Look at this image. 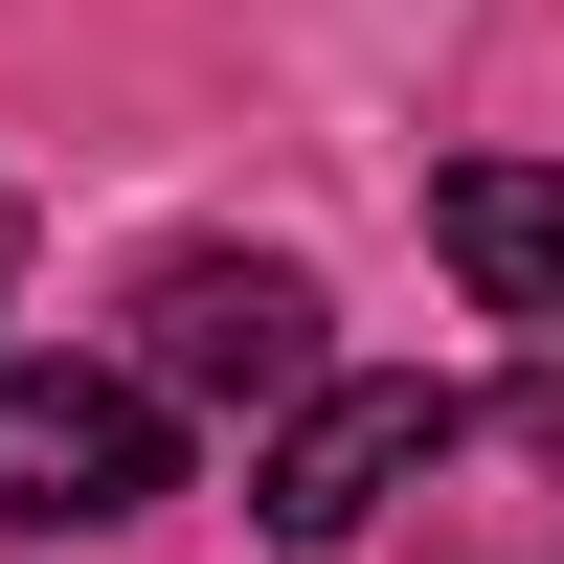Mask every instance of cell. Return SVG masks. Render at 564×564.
<instances>
[{
  "label": "cell",
  "instance_id": "277c9868",
  "mask_svg": "<svg viewBox=\"0 0 564 564\" xmlns=\"http://www.w3.org/2000/svg\"><path fill=\"white\" fill-rule=\"evenodd\" d=\"M430 249L475 271V316L564 339V159H452V181H430Z\"/></svg>",
  "mask_w": 564,
  "mask_h": 564
},
{
  "label": "cell",
  "instance_id": "3957f363",
  "mask_svg": "<svg viewBox=\"0 0 564 564\" xmlns=\"http://www.w3.org/2000/svg\"><path fill=\"white\" fill-rule=\"evenodd\" d=\"M452 452H475V406H452V384H316V406H271L249 520H271V542H361L384 497H430Z\"/></svg>",
  "mask_w": 564,
  "mask_h": 564
},
{
  "label": "cell",
  "instance_id": "5b68a950",
  "mask_svg": "<svg viewBox=\"0 0 564 564\" xmlns=\"http://www.w3.org/2000/svg\"><path fill=\"white\" fill-rule=\"evenodd\" d=\"M0 271H23V204H0Z\"/></svg>",
  "mask_w": 564,
  "mask_h": 564
},
{
  "label": "cell",
  "instance_id": "7a4b0ae2",
  "mask_svg": "<svg viewBox=\"0 0 564 564\" xmlns=\"http://www.w3.org/2000/svg\"><path fill=\"white\" fill-rule=\"evenodd\" d=\"M159 475H181V430L135 406V361H0V520L23 542L159 520Z\"/></svg>",
  "mask_w": 564,
  "mask_h": 564
},
{
  "label": "cell",
  "instance_id": "6da1fadb",
  "mask_svg": "<svg viewBox=\"0 0 564 564\" xmlns=\"http://www.w3.org/2000/svg\"><path fill=\"white\" fill-rule=\"evenodd\" d=\"M339 384V339H316V271H271V249H159L135 271V406H316Z\"/></svg>",
  "mask_w": 564,
  "mask_h": 564
}]
</instances>
